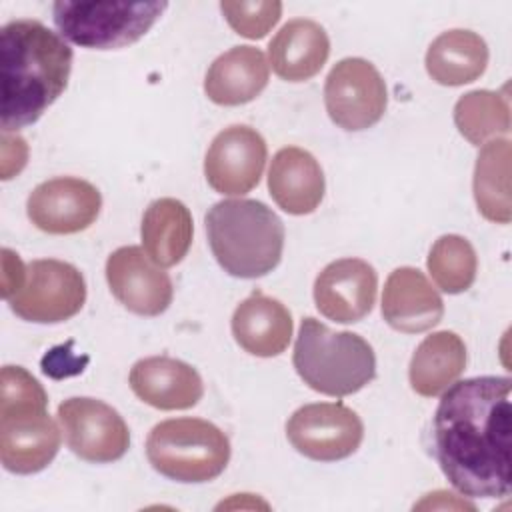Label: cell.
I'll return each mask as SVG.
<instances>
[{"instance_id":"8fae6325","label":"cell","mask_w":512,"mask_h":512,"mask_svg":"<svg viewBox=\"0 0 512 512\" xmlns=\"http://www.w3.org/2000/svg\"><path fill=\"white\" fill-rule=\"evenodd\" d=\"M266 142L254 128L234 124L212 140L204 158L206 182L220 194L242 196L250 192L264 172Z\"/></svg>"},{"instance_id":"4fadbf2b","label":"cell","mask_w":512,"mask_h":512,"mask_svg":"<svg viewBox=\"0 0 512 512\" xmlns=\"http://www.w3.org/2000/svg\"><path fill=\"white\" fill-rule=\"evenodd\" d=\"M60 430L44 406L0 410V460L8 472L44 470L60 448Z\"/></svg>"},{"instance_id":"5b68a950","label":"cell","mask_w":512,"mask_h":512,"mask_svg":"<svg viewBox=\"0 0 512 512\" xmlns=\"http://www.w3.org/2000/svg\"><path fill=\"white\" fill-rule=\"evenodd\" d=\"M146 456L162 476L176 482L200 484L224 472L230 460V440L208 420L172 418L150 430Z\"/></svg>"},{"instance_id":"83f0119b","label":"cell","mask_w":512,"mask_h":512,"mask_svg":"<svg viewBox=\"0 0 512 512\" xmlns=\"http://www.w3.org/2000/svg\"><path fill=\"white\" fill-rule=\"evenodd\" d=\"M220 10L230 24V28L248 38H264L282 16V2L278 0H240V2H220Z\"/></svg>"},{"instance_id":"2e32d148","label":"cell","mask_w":512,"mask_h":512,"mask_svg":"<svg viewBox=\"0 0 512 512\" xmlns=\"http://www.w3.org/2000/svg\"><path fill=\"white\" fill-rule=\"evenodd\" d=\"M132 392L158 410H186L200 402L204 384L186 362L170 356L138 360L128 376Z\"/></svg>"},{"instance_id":"4316f807","label":"cell","mask_w":512,"mask_h":512,"mask_svg":"<svg viewBox=\"0 0 512 512\" xmlns=\"http://www.w3.org/2000/svg\"><path fill=\"white\" fill-rule=\"evenodd\" d=\"M426 264L432 280L446 294H460L476 280V252L472 244L458 234L440 236L432 244Z\"/></svg>"},{"instance_id":"30bf717a","label":"cell","mask_w":512,"mask_h":512,"mask_svg":"<svg viewBox=\"0 0 512 512\" xmlns=\"http://www.w3.org/2000/svg\"><path fill=\"white\" fill-rule=\"evenodd\" d=\"M58 420L68 448L86 462L108 464L120 460L130 446L124 418L102 400L68 398L58 406Z\"/></svg>"},{"instance_id":"7a4b0ae2","label":"cell","mask_w":512,"mask_h":512,"mask_svg":"<svg viewBox=\"0 0 512 512\" xmlns=\"http://www.w3.org/2000/svg\"><path fill=\"white\" fill-rule=\"evenodd\" d=\"M72 48L38 20H10L0 30V128L34 124L66 90Z\"/></svg>"},{"instance_id":"cb8c5ba5","label":"cell","mask_w":512,"mask_h":512,"mask_svg":"<svg viewBox=\"0 0 512 512\" xmlns=\"http://www.w3.org/2000/svg\"><path fill=\"white\" fill-rule=\"evenodd\" d=\"M488 64V46L472 30L442 32L426 52V70L442 86H462L480 78Z\"/></svg>"},{"instance_id":"7402d4cb","label":"cell","mask_w":512,"mask_h":512,"mask_svg":"<svg viewBox=\"0 0 512 512\" xmlns=\"http://www.w3.org/2000/svg\"><path fill=\"white\" fill-rule=\"evenodd\" d=\"M144 252L160 268L176 266L190 250L194 224L184 202L176 198H158L150 202L142 216Z\"/></svg>"},{"instance_id":"3957f363","label":"cell","mask_w":512,"mask_h":512,"mask_svg":"<svg viewBox=\"0 0 512 512\" xmlns=\"http://www.w3.org/2000/svg\"><path fill=\"white\" fill-rule=\"evenodd\" d=\"M206 232L216 262L236 278L272 272L284 250V224L260 200H222L206 214Z\"/></svg>"},{"instance_id":"9c48e42d","label":"cell","mask_w":512,"mask_h":512,"mask_svg":"<svg viewBox=\"0 0 512 512\" xmlns=\"http://www.w3.org/2000/svg\"><path fill=\"white\" fill-rule=\"evenodd\" d=\"M290 444L310 460L336 462L352 456L364 438L360 416L342 402H316L298 408L286 422Z\"/></svg>"},{"instance_id":"484cf974","label":"cell","mask_w":512,"mask_h":512,"mask_svg":"<svg viewBox=\"0 0 512 512\" xmlns=\"http://www.w3.org/2000/svg\"><path fill=\"white\" fill-rule=\"evenodd\" d=\"M454 124L470 144H484L488 138L510 130L508 96L492 90H472L458 98Z\"/></svg>"},{"instance_id":"5bb4252c","label":"cell","mask_w":512,"mask_h":512,"mask_svg":"<svg viewBox=\"0 0 512 512\" xmlns=\"http://www.w3.org/2000/svg\"><path fill=\"white\" fill-rule=\"evenodd\" d=\"M106 280L114 298L138 316L162 314L174 296L168 276L140 246H122L106 260Z\"/></svg>"},{"instance_id":"603a6c76","label":"cell","mask_w":512,"mask_h":512,"mask_svg":"<svg viewBox=\"0 0 512 512\" xmlns=\"http://www.w3.org/2000/svg\"><path fill=\"white\" fill-rule=\"evenodd\" d=\"M466 368V346L456 332L440 330L426 336L412 354L408 378L416 394H442Z\"/></svg>"},{"instance_id":"d4e9b609","label":"cell","mask_w":512,"mask_h":512,"mask_svg":"<svg viewBox=\"0 0 512 512\" xmlns=\"http://www.w3.org/2000/svg\"><path fill=\"white\" fill-rule=\"evenodd\" d=\"M510 158V140L494 138L482 146L474 166L476 206L486 220L496 224H508L512 218Z\"/></svg>"},{"instance_id":"6da1fadb","label":"cell","mask_w":512,"mask_h":512,"mask_svg":"<svg viewBox=\"0 0 512 512\" xmlns=\"http://www.w3.org/2000/svg\"><path fill=\"white\" fill-rule=\"evenodd\" d=\"M512 380L476 376L450 384L432 420L434 456L468 498H504L512 480Z\"/></svg>"},{"instance_id":"8992f818","label":"cell","mask_w":512,"mask_h":512,"mask_svg":"<svg viewBox=\"0 0 512 512\" xmlns=\"http://www.w3.org/2000/svg\"><path fill=\"white\" fill-rule=\"evenodd\" d=\"M168 8L166 2H54L58 32L90 50H116L140 40Z\"/></svg>"},{"instance_id":"d6986e66","label":"cell","mask_w":512,"mask_h":512,"mask_svg":"<svg viewBox=\"0 0 512 512\" xmlns=\"http://www.w3.org/2000/svg\"><path fill=\"white\" fill-rule=\"evenodd\" d=\"M232 336L252 356H278L292 338V314L280 300L256 290L236 306Z\"/></svg>"},{"instance_id":"7c38bea8","label":"cell","mask_w":512,"mask_h":512,"mask_svg":"<svg viewBox=\"0 0 512 512\" xmlns=\"http://www.w3.org/2000/svg\"><path fill=\"white\" fill-rule=\"evenodd\" d=\"M102 208L98 188L82 178L60 176L38 184L26 202L30 222L48 234H76L94 224Z\"/></svg>"},{"instance_id":"ba28073f","label":"cell","mask_w":512,"mask_h":512,"mask_svg":"<svg viewBox=\"0 0 512 512\" xmlns=\"http://www.w3.org/2000/svg\"><path fill=\"white\" fill-rule=\"evenodd\" d=\"M388 92L376 66L364 58H344L328 74L324 104L330 120L360 132L374 126L386 112Z\"/></svg>"},{"instance_id":"44dd1931","label":"cell","mask_w":512,"mask_h":512,"mask_svg":"<svg viewBox=\"0 0 512 512\" xmlns=\"http://www.w3.org/2000/svg\"><path fill=\"white\" fill-rule=\"evenodd\" d=\"M330 54L326 30L308 18L286 22L268 44L272 70L288 82H306L316 76Z\"/></svg>"},{"instance_id":"f546056e","label":"cell","mask_w":512,"mask_h":512,"mask_svg":"<svg viewBox=\"0 0 512 512\" xmlns=\"http://www.w3.org/2000/svg\"><path fill=\"white\" fill-rule=\"evenodd\" d=\"M4 272H2V280H4V288L2 294L6 300H10L22 286L26 280V266L22 264V260L18 258V254H14L12 250L4 248Z\"/></svg>"},{"instance_id":"e0dca14e","label":"cell","mask_w":512,"mask_h":512,"mask_svg":"<svg viewBox=\"0 0 512 512\" xmlns=\"http://www.w3.org/2000/svg\"><path fill=\"white\" fill-rule=\"evenodd\" d=\"M382 316L398 332L418 334L444 316V302L428 278L410 266L390 272L382 292Z\"/></svg>"},{"instance_id":"ffe728a7","label":"cell","mask_w":512,"mask_h":512,"mask_svg":"<svg viewBox=\"0 0 512 512\" xmlns=\"http://www.w3.org/2000/svg\"><path fill=\"white\" fill-rule=\"evenodd\" d=\"M268 76L270 68L262 50L234 46L210 64L204 92L214 104L240 106L252 102L266 88Z\"/></svg>"},{"instance_id":"277c9868","label":"cell","mask_w":512,"mask_h":512,"mask_svg":"<svg viewBox=\"0 0 512 512\" xmlns=\"http://www.w3.org/2000/svg\"><path fill=\"white\" fill-rule=\"evenodd\" d=\"M292 364L312 390L326 396H350L376 376L372 346L354 332H336L306 316L294 344Z\"/></svg>"},{"instance_id":"9a60e30c","label":"cell","mask_w":512,"mask_h":512,"mask_svg":"<svg viewBox=\"0 0 512 512\" xmlns=\"http://www.w3.org/2000/svg\"><path fill=\"white\" fill-rule=\"evenodd\" d=\"M376 270L360 258L330 262L314 282V302L322 316L352 324L360 322L376 302Z\"/></svg>"},{"instance_id":"52a82bcc","label":"cell","mask_w":512,"mask_h":512,"mask_svg":"<svg viewBox=\"0 0 512 512\" xmlns=\"http://www.w3.org/2000/svg\"><path fill=\"white\" fill-rule=\"evenodd\" d=\"M86 302V282L68 262L42 258L26 266L24 286L8 300L12 312L28 322L56 324L76 316Z\"/></svg>"},{"instance_id":"ac0fdd59","label":"cell","mask_w":512,"mask_h":512,"mask_svg":"<svg viewBox=\"0 0 512 512\" xmlns=\"http://www.w3.org/2000/svg\"><path fill=\"white\" fill-rule=\"evenodd\" d=\"M268 190L284 212L294 216L310 214L324 198L322 168L304 148H280L268 170Z\"/></svg>"},{"instance_id":"f1b7e54d","label":"cell","mask_w":512,"mask_h":512,"mask_svg":"<svg viewBox=\"0 0 512 512\" xmlns=\"http://www.w3.org/2000/svg\"><path fill=\"white\" fill-rule=\"evenodd\" d=\"M0 410L24 408V406H44L48 396L40 382L22 366H4L0 374Z\"/></svg>"}]
</instances>
